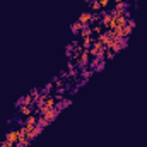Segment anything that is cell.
I'll return each mask as SVG.
<instances>
[{"mask_svg": "<svg viewBox=\"0 0 147 147\" xmlns=\"http://www.w3.org/2000/svg\"><path fill=\"white\" fill-rule=\"evenodd\" d=\"M70 103H72L70 98H62V99H58V101L55 103V108L58 111H62V110H65L67 106H70Z\"/></svg>", "mask_w": 147, "mask_h": 147, "instance_id": "cell-6", "label": "cell"}, {"mask_svg": "<svg viewBox=\"0 0 147 147\" xmlns=\"http://www.w3.org/2000/svg\"><path fill=\"white\" fill-rule=\"evenodd\" d=\"M36 121H38V116H34V115H29V116H26V118H24V127H26L28 130H31V128L36 125Z\"/></svg>", "mask_w": 147, "mask_h": 147, "instance_id": "cell-8", "label": "cell"}, {"mask_svg": "<svg viewBox=\"0 0 147 147\" xmlns=\"http://www.w3.org/2000/svg\"><path fill=\"white\" fill-rule=\"evenodd\" d=\"M14 146H16V144H14V142H10V140H7V139L2 142V147H14Z\"/></svg>", "mask_w": 147, "mask_h": 147, "instance_id": "cell-20", "label": "cell"}, {"mask_svg": "<svg viewBox=\"0 0 147 147\" xmlns=\"http://www.w3.org/2000/svg\"><path fill=\"white\" fill-rule=\"evenodd\" d=\"M127 45H128V36H123V38H115L113 39V43L110 45V48L113 53H118L120 50H123V48H127Z\"/></svg>", "mask_w": 147, "mask_h": 147, "instance_id": "cell-1", "label": "cell"}, {"mask_svg": "<svg viewBox=\"0 0 147 147\" xmlns=\"http://www.w3.org/2000/svg\"><path fill=\"white\" fill-rule=\"evenodd\" d=\"M86 2H89V3H91V2H92V0H86Z\"/></svg>", "mask_w": 147, "mask_h": 147, "instance_id": "cell-24", "label": "cell"}, {"mask_svg": "<svg viewBox=\"0 0 147 147\" xmlns=\"http://www.w3.org/2000/svg\"><path fill=\"white\" fill-rule=\"evenodd\" d=\"M99 3H101V9H103V7H108L110 0H99Z\"/></svg>", "mask_w": 147, "mask_h": 147, "instance_id": "cell-22", "label": "cell"}, {"mask_svg": "<svg viewBox=\"0 0 147 147\" xmlns=\"http://www.w3.org/2000/svg\"><path fill=\"white\" fill-rule=\"evenodd\" d=\"M80 29H82V24L79 22V21H75L70 24V31H72V34H80Z\"/></svg>", "mask_w": 147, "mask_h": 147, "instance_id": "cell-14", "label": "cell"}, {"mask_svg": "<svg viewBox=\"0 0 147 147\" xmlns=\"http://www.w3.org/2000/svg\"><path fill=\"white\" fill-rule=\"evenodd\" d=\"M41 132H43V128H41L39 125H34V127H33V128L29 130V134H28V139H29V140L36 139V137L39 135V134H41Z\"/></svg>", "mask_w": 147, "mask_h": 147, "instance_id": "cell-10", "label": "cell"}, {"mask_svg": "<svg viewBox=\"0 0 147 147\" xmlns=\"http://www.w3.org/2000/svg\"><path fill=\"white\" fill-rule=\"evenodd\" d=\"M113 2H115V3H118V2H121V0H113Z\"/></svg>", "mask_w": 147, "mask_h": 147, "instance_id": "cell-23", "label": "cell"}, {"mask_svg": "<svg viewBox=\"0 0 147 147\" xmlns=\"http://www.w3.org/2000/svg\"><path fill=\"white\" fill-rule=\"evenodd\" d=\"M105 67H106V58H103V60H99V62H98V65L94 67V72H101Z\"/></svg>", "mask_w": 147, "mask_h": 147, "instance_id": "cell-17", "label": "cell"}, {"mask_svg": "<svg viewBox=\"0 0 147 147\" xmlns=\"http://www.w3.org/2000/svg\"><path fill=\"white\" fill-rule=\"evenodd\" d=\"M22 105H33V98H31V94H26V96H21L17 101H16V108H19V106H22Z\"/></svg>", "mask_w": 147, "mask_h": 147, "instance_id": "cell-7", "label": "cell"}, {"mask_svg": "<svg viewBox=\"0 0 147 147\" xmlns=\"http://www.w3.org/2000/svg\"><path fill=\"white\" fill-rule=\"evenodd\" d=\"M91 7H92V10H101V3H99V0H92V2H91Z\"/></svg>", "mask_w": 147, "mask_h": 147, "instance_id": "cell-19", "label": "cell"}, {"mask_svg": "<svg viewBox=\"0 0 147 147\" xmlns=\"http://www.w3.org/2000/svg\"><path fill=\"white\" fill-rule=\"evenodd\" d=\"M12 123H16L17 128H19V127H24V118H22V115H21V113H16V116H12Z\"/></svg>", "mask_w": 147, "mask_h": 147, "instance_id": "cell-12", "label": "cell"}, {"mask_svg": "<svg viewBox=\"0 0 147 147\" xmlns=\"http://www.w3.org/2000/svg\"><path fill=\"white\" fill-rule=\"evenodd\" d=\"M113 39H115V34H113L111 29H106L105 33H99V38H98V41H101L106 48H110V45L113 43Z\"/></svg>", "mask_w": 147, "mask_h": 147, "instance_id": "cell-4", "label": "cell"}, {"mask_svg": "<svg viewBox=\"0 0 147 147\" xmlns=\"http://www.w3.org/2000/svg\"><path fill=\"white\" fill-rule=\"evenodd\" d=\"M89 62H91V53H89V50H82V53L77 55V67H79V69H84V67L89 65Z\"/></svg>", "mask_w": 147, "mask_h": 147, "instance_id": "cell-3", "label": "cell"}, {"mask_svg": "<svg viewBox=\"0 0 147 147\" xmlns=\"http://www.w3.org/2000/svg\"><path fill=\"white\" fill-rule=\"evenodd\" d=\"M29 142H31L29 139H19V140L16 142V146H14V147H28Z\"/></svg>", "mask_w": 147, "mask_h": 147, "instance_id": "cell-18", "label": "cell"}, {"mask_svg": "<svg viewBox=\"0 0 147 147\" xmlns=\"http://www.w3.org/2000/svg\"><path fill=\"white\" fill-rule=\"evenodd\" d=\"M91 46H92V39H91V36L82 38V48H84V50H89Z\"/></svg>", "mask_w": 147, "mask_h": 147, "instance_id": "cell-16", "label": "cell"}, {"mask_svg": "<svg viewBox=\"0 0 147 147\" xmlns=\"http://www.w3.org/2000/svg\"><path fill=\"white\" fill-rule=\"evenodd\" d=\"M38 110H39V115L45 116L48 121H53V120L60 115V111L57 110V108H45V106H43V108H38Z\"/></svg>", "mask_w": 147, "mask_h": 147, "instance_id": "cell-2", "label": "cell"}, {"mask_svg": "<svg viewBox=\"0 0 147 147\" xmlns=\"http://www.w3.org/2000/svg\"><path fill=\"white\" fill-rule=\"evenodd\" d=\"M33 111H34V106H33V105H22V106H19V113L24 115V116L33 115Z\"/></svg>", "mask_w": 147, "mask_h": 147, "instance_id": "cell-9", "label": "cell"}, {"mask_svg": "<svg viewBox=\"0 0 147 147\" xmlns=\"http://www.w3.org/2000/svg\"><path fill=\"white\" fill-rule=\"evenodd\" d=\"M127 26H128V28H132V29H134V28H135V21H134V19H132V17H130V19H128V21H127Z\"/></svg>", "mask_w": 147, "mask_h": 147, "instance_id": "cell-21", "label": "cell"}, {"mask_svg": "<svg viewBox=\"0 0 147 147\" xmlns=\"http://www.w3.org/2000/svg\"><path fill=\"white\" fill-rule=\"evenodd\" d=\"M5 139L16 144V142L19 140V128H12V130H9V132L5 134Z\"/></svg>", "mask_w": 147, "mask_h": 147, "instance_id": "cell-5", "label": "cell"}, {"mask_svg": "<svg viewBox=\"0 0 147 147\" xmlns=\"http://www.w3.org/2000/svg\"><path fill=\"white\" fill-rule=\"evenodd\" d=\"M92 74H94V70H92V69H87V67L80 69V75H82V79H84V80H87Z\"/></svg>", "mask_w": 147, "mask_h": 147, "instance_id": "cell-15", "label": "cell"}, {"mask_svg": "<svg viewBox=\"0 0 147 147\" xmlns=\"http://www.w3.org/2000/svg\"><path fill=\"white\" fill-rule=\"evenodd\" d=\"M92 34V28L89 24H82V29H80V36L82 38H89Z\"/></svg>", "mask_w": 147, "mask_h": 147, "instance_id": "cell-11", "label": "cell"}, {"mask_svg": "<svg viewBox=\"0 0 147 147\" xmlns=\"http://www.w3.org/2000/svg\"><path fill=\"white\" fill-rule=\"evenodd\" d=\"M51 91H53V82H48V84H45V86H43V89H41L39 92H41L43 96H50V92H51Z\"/></svg>", "mask_w": 147, "mask_h": 147, "instance_id": "cell-13", "label": "cell"}]
</instances>
